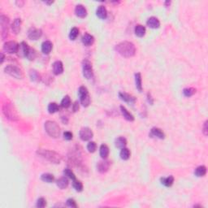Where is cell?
<instances>
[{"label":"cell","mask_w":208,"mask_h":208,"mask_svg":"<svg viewBox=\"0 0 208 208\" xmlns=\"http://www.w3.org/2000/svg\"><path fill=\"white\" fill-rule=\"evenodd\" d=\"M78 35H79V29L77 28L74 27V28L72 29L70 33H69V38L73 40V41H74V40L77 39Z\"/></svg>","instance_id":"obj_37"},{"label":"cell","mask_w":208,"mask_h":208,"mask_svg":"<svg viewBox=\"0 0 208 208\" xmlns=\"http://www.w3.org/2000/svg\"><path fill=\"white\" fill-rule=\"evenodd\" d=\"M109 147L106 144H102L99 148V154H100L102 159H107L109 155Z\"/></svg>","instance_id":"obj_26"},{"label":"cell","mask_w":208,"mask_h":208,"mask_svg":"<svg viewBox=\"0 0 208 208\" xmlns=\"http://www.w3.org/2000/svg\"><path fill=\"white\" fill-rule=\"evenodd\" d=\"M73 186L75 189V190L77 191V192H82L83 190V184H82V183L80 180H77V179L73 180Z\"/></svg>","instance_id":"obj_36"},{"label":"cell","mask_w":208,"mask_h":208,"mask_svg":"<svg viewBox=\"0 0 208 208\" xmlns=\"http://www.w3.org/2000/svg\"><path fill=\"white\" fill-rule=\"evenodd\" d=\"M4 59H5L4 54L2 52V53H1V64H2V63H3V61H4Z\"/></svg>","instance_id":"obj_49"},{"label":"cell","mask_w":208,"mask_h":208,"mask_svg":"<svg viewBox=\"0 0 208 208\" xmlns=\"http://www.w3.org/2000/svg\"><path fill=\"white\" fill-rule=\"evenodd\" d=\"M82 42L86 46H90L95 42V38L90 33H85L82 38Z\"/></svg>","instance_id":"obj_18"},{"label":"cell","mask_w":208,"mask_h":208,"mask_svg":"<svg viewBox=\"0 0 208 208\" xmlns=\"http://www.w3.org/2000/svg\"><path fill=\"white\" fill-rule=\"evenodd\" d=\"M150 137H156L159 139H164L165 138V133H163V130L159 128H152L150 133Z\"/></svg>","instance_id":"obj_15"},{"label":"cell","mask_w":208,"mask_h":208,"mask_svg":"<svg viewBox=\"0 0 208 208\" xmlns=\"http://www.w3.org/2000/svg\"><path fill=\"white\" fill-rule=\"evenodd\" d=\"M161 184L166 187H171L174 183V177L172 176H169L167 177H163L160 179Z\"/></svg>","instance_id":"obj_28"},{"label":"cell","mask_w":208,"mask_h":208,"mask_svg":"<svg viewBox=\"0 0 208 208\" xmlns=\"http://www.w3.org/2000/svg\"><path fill=\"white\" fill-rule=\"evenodd\" d=\"M119 97L121 100L127 103H130V104H134L136 102L135 97L132 96L129 94H127L125 92H120L119 93Z\"/></svg>","instance_id":"obj_14"},{"label":"cell","mask_w":208,"mask_h":208,"mask_svg":"<svg viewBox=\"0 0 208 208\" xmlns=\"http://www.w3.org/2000/svg\"><path fill=\"white\" fill-rule=\"evenodd\" d=\"M30 47L29 45L24 42H22L20 44H19V47L17 51V55L20 58H26L28 55V53L29 51Z\"/></svg>","instance_id":"obj_11"},{"label":"cell","mask_w":208,"mask_h":208,"mask_svg":"<svg viewBox=\"0 0 208 208\" xmlns=\"http://www.w3.org/2000/svg\"><path fill=\"white\" fill-rule=\"evenodd\" d=\"M70 106H71V99L69 95H66L61 101V107L64 108H69Z\"/></svg>","instance_id":"obj_35"},{"label":"cell","mask_w":208,"mask_h":208,"mask_svg":"<svg viewBox=\"0 0 208 208\" xmlns=\"http://www.w3.org/2000/svg\"><path fill=\"white\" fill-rule=\"evenodd\" d=\"M194 174H195V176H197V177H202V176H205L206 174V166L202 165L197 167L195 169V171H194Z\"/></svg>","instance_id":"obj_30"},{"label":"cell","mask_w":208,"mask_h":208,"mask_svg":"<svg viewBox=\"0 0 208 208\" xmlns=\"http://www.w3.org/2000/svg\"><path fill=\"white\" fill-rule=\"evenodd\" d=\"M120 156L123 160H128L130 158V150L128 148H126V147L122 148L120 150Z\"/></svg>","instance_id":"obj_32"},{"label":"cell","mask_w":208,"mask_h":208,"mask_svg":"<svg viewBox=\"0 0 208 208\" xmlns=\"http://www.w3.org/2000/svg\"><path fill=\"white\" fill-rule=\"evenodd\" d=\"M52 48H53V44L51 42L45 41L42 44V51L43 54L48 55L51 52Z\"/></svg>","instance_id":"obj_22"},{"label":"cell","mask_w":208,"mask_h":208,"mask_svg":"<svg viewBox=\"0 0 208 208\" xmlns=\"http://www.w3.org/2000/svg\"><path fill=\"white\" fill-rule=\"evenodd\" d=\"M29 77L31 79V81H33V82H38L40 80V75H39L38 73L36 70L33 69V70H30L29 71Z\"/></svg>","instance_id":"obj_34"},{"label":"cell","mask_w":208,"mask_h":208,"mask_svg":"<svg viewBox=\"0 0 208 208\" xmlns=\"http://www.w3.org/2000/svg\"><path fill=\"white\" fill-rule=\"evenodd\" d=\"M18 47H19V44L14 41H9L3 44L2 50L3 51L8 54H14L17 53Z\"/></svg>","instance_id":"obj_9"},{"label":"cell","mask_w":208,"mask_h":208,"mask_svg":"<svg viewBox=\"0 0 208 208\" xmlns=\"http://www.w3.org/2000/svg\"><path fill=\"white\" fill-rule=\"evenodd\" d=\"M146 32V27L142 24H137L136 25L135 29H134V33H135V34L137 35V37H139V38H142L143 36H145Z\"/></svg>","instance_id":"obj_27"},{"label":"cell","mask_w":208,"mask_h":208,"mask_svg":"<svg viewBox=\"0 0 208 208\" xmlns=\"http://www.w3.org/2000/svg\"><path fill=\"white\" fill-rule=\"evenodd\" d=\"M61 119H62V121H63V123H64V124H67V123L69 122V119L67 118H65V116H62V117H61Z\"/></svg>","instance_id":"obj_47"},{"label":"cell","mask_w":208,"mask_h":208,"mask_svg":"<svg viewBox=\"0 0 208 208\" xmlns=\"http://www.w3.org/2000/svg\"><path fill=\"white\" fill-rule=\"evenodd\" d=\"M127 145V139L125 137H117L115 141V146L119 149L125 148Z\"/></svg>","instance_id":"obj_24"},{"label":"cell","mask_w":208,"mask_h":208,"mask_svg":"<svg viewBox=\"0 0 208 208\" xmlns=\"http://www.w3.org/2000/svg\"><path fill=\"white\" fill-rule=\"evenodd\" d=\"M146 24L151 29H159V26H160V22H159L158 18L155 17V16H151L147 20Z\"/></svg>","instance_id":"obj_19"},{"label":"cell","mask_w":208,"mask_h":208,"mask_svg":"<svg viewBox=\"0 0 208 208\" xmlns=\"http://www.w3.org/2000/svg\"><path fill=\"white\" fill-rule=\"evenodd\" d=\"M79 110V103L78 102H75L73 105V111L74 112H77Z\"/></svg>","instance_id":"obj_46"},{"label":"cell","mask_w":208,"mask_h":208,"mask_svg":"<svg viewBox=\"0 0 208 208\" xmlns=\"http://www.w3.org/2000/svg\"><path fill=\"white\" fill-rule=\"evenodd\" d=\"M96 14L97 15H98V17L100 18V19L102 20L106 19L107 16V11L105 7L103 6V5L99 6V7H98V9H97Z\"/></svg>","instance_id":"obj_25"},{"label":"cell","mask_w":208,"mask_h":208,"mask_svg":"<svg viewBox=\"0 0 208 208\" xmlns=\"http://www.w3.org/2000/svg\"><path fill=\"white\" fill-rule=\"evenodd\" d=\"M207 123L208 121L207 120H206L205 121V123H204L203 125V129H202V133H203V134L205 136H207L208 135V126H207Z\"/></svg>","instance_id":"obj_45"},{"label":"cell","mask_w":208,"mask_h":208,"mask_svg":"<svg viewBox=\"0 0 208 208\" xmlns=\"http://www.w3.org/2000/svg\"><path fill=\"white\" fill-rule=\"evenodd\" d=\"M20 26H21V20L20 18H16L15 20L13 21L12 24H11V29L12 32L15 34H18L20 31Z\"/></svg>","instance_id":"obj_23"},{"label":"cell","mask_w":208,"mask_h":208,"mask_svg":"<svg viewBox=\"0 0 208 208\" xmlns=\"http://www.w3.org/2000/svg\"><path fill=\"white\" fill-rule=\"evenodd\" d=\"M148 102L150 103V104H151V105H152L153 100H152V99H151V96H150V94H148Z\"/></svg>","instance_id":"obj_48"},{"label":"cell","mask_w":208,"mask_h":208,"mask_svg":"<svg viewBox=\"0 0 208 208\" xmlns=\"http://www.w3.org/2000/svg\"><path fill=\"white\" fill-rule=\"evenodd\" d=\"M170 3H171V2H170V1H167V2H165L166 6H167V5H170Z\"/></svg>","instance_id":"obj_50"},{"label":"cell","mask_w":208,"mask_h":208,"mask_svg":"<svg viewBox=\"0 0 208 208\" xmlns=\"http://www.w3.org/2000/svg\"><path fill=\"white\" fill-rule=\"evenodd\" d=\"M41 180L46 183H52L55 180V176L51 173H43L41 176Z\"/></svg>","instance_id":"obj_31"},{"label":"cell","mask_w":208,"mask_h":208,"mask_svg":"<svg viewBox=\"0 0 208 208\" xmlns=\"http://www.w3.org/2000/svg\"><path fill=\"white\" fill-rule=\"evenodd\" d=\"M79 136L80 138L84 141V142H86V141H90L91 138L94 136V133H93V131L88 128V127H85L83 129H82L80 130L79 133Z\"/></svg>","instance_id":"obj_10"},{"label":"cell","mask_w":208,"mask_h":208,"mask_svg":"<svg viewBox=\"0 0 208 208\" xmlns=\"http://www.w3.org/2000/svg\"><path fill=\"white\" fill-rule=\"evenodd\" d=\"M97 149V145L95 142H90L87 144V150H88L89 152L90 153H94L96 151Z\"/></svg>","instance_id":"obj_41"},{"label":"cell","mask_w":208,"mask_h":208,"mask_svg":"<svg viewBox=\"0 0 208 208\" xmlns=\"http://www.w3.org/2000/svg\"><path fill=\"white\" fill-rule=\"evenodd\" d=\"M36 206L38 208L45 207V206H46V201L45 198H44V197H40V198H38V201H37Z\"/></svg>","instance_id":"obj_42"},{"label":"cell","mask_w":208,"mask_h":208,"mask_svg":"<svg viewBox=\"0 0 208 208\" xmlns=\"http://www.w3.org/2000/svg\"><path fill=\"white\" fill-rule=\"evenodd\" d=\"M0 26H1V38L2 40L8 37V28H9V19L6 15H1L0 16Z\"/></svg>","instance_id":"obj_7"},{"label":"cell","mask_w":208,"mask_h":208,"mask_svg":"<svg viewBox=\"0 0 208 208\" xmlns=\"http://www.w3.org/2000/svg\"><path fill=\"white\" fill-rule=\"evenodd\" d=\"M82 71H83V76L87 80H90L94 77V71H93L92 64L89 60H86L83 61Z\"/></svg>","instance_id":"obj_8"},{"label":"cell","mask_w":208,"mask_h":208,"mask_svg":"<svg viewBox=\"0 0 208 208\" xmlns=\"http://www.w3.org/2000/svg\"><path fill=\"white\" fill-rule=\"evenodd\" d=\"M73 133H72L71 132H69V131H67V132H65V133H64V138L65 140H67V141H70V140L73 139Z\"/></svg>","instance_id":"obj_44"},{"label":"cell","mask_w":208,"mask_h":208,"mask_svg":"<svg viewBox=\"0 0 208 208\" xmlns=\"http://www.w3.org/2000/svg\"><path fill=\"white\" fill-rule=\"evenodd\" d=\"M2 113L4 114L7 119L11 121H16L19 120V116L14 105L11 103H5L2 106Z\"/></svg>","instance_id":"obj_4"},{"label":"cell","mask_w":208,"mask_h":208,"mask_svg":"<svg viewBox=\"0 0 208 208\" xmlns=\"http://www.w3.org/2000/svg\"><path fill=\"white\" fill-rule=\"evenodd\" d=\"M115 50L124 57L130 58L136 53V47L134 44L131 42H122L116 46Z\"/></svg>","instance_id":"obj_1"},{"label":"cell","mask_w":208,"mask_h":208,"mask_svg":"<svg viewBox=\"0 0 208 208\" xmlns=\"http://www.w3.org/2000/svg\"><path fill=\"white\" fill-rule=\"evenodd\" d=\"M47 110L50 114H54L60 111V107H59V105L56 103H51L48 105Z\"/></svg>","instance_id":"obj_33"},{"label":"cell","mask_w":208,"mask_h":208,"mask_svg":"<svg viewBox=\"0 0 208 208\" xmlns=\"http://www.w3.org/2000/svg\"><path fill=\"white\" fill-rule=\"evenodd\" d=\"M64 72V64L60 60L53 64V73L55 75H60Z\"/></svg>","instance_id":"obj_17"},{"label":"cell","mask_w":208,"mask_h":208,"mask_svg":"<svg viewBox=\"0 0 208 208\" xmlns=\"http://www.w3.org/2000/svg\"><path fill=\"white\" fill-rule=\"evenodd\" d=\"M78 95H79L80 102L82 105L85 107H87L90 106L91 99H90V94H89L88 89L86 86H81L78 90Z\"/></svg>","instance_id":"obj_5"},{"label":"cell","mask_w":208,"mask_h":208,"mask_svg":"<svg viewBox=\"0 0 208 208\" xmlns=\"http://www.w3.org/2000/svg\"><path fill=\"white\" fill-rule=\"evenodd\" d=\"M120 112H121V113H122L123 116H124V118L126 120H128V121H130V122H133V121H134V116L132 115V114L130 113V112L128 111V110L125 108L124 106H120Z\"/></svg>","instance_id":"obj_21"},{"label":"cell","mask_w":208,"mask_h":208,"mask_svg":"<svg viewBox=\"0 0 208 208\" xmlns=\"http://www.w3.org/2000/svg\"><path fill=\"white\" fill-rule=\"evenodd\" d=\"M69 181L67 176H62L60 179L56 180V184L60 189H65L67 187L69 186Z\"/></svg>","instance_id":"obj_20"},{"label":"cell","mask_w":208,"mask_h":208,"mask_svg":"<svg viewBox=\"0 0 208 208\" xmlns=\"http://www.w3.org/2000/svg\"><path fill=\"white\" fill-rule=\"evenodd\" d=\"M196 93V90L194 88H185L183 90V95L185 97L193 96Z\"/></svg>","instance_id":"obj_39"},{"label":"cell","mask_w":208,"mask_h":208,"mask_svg":"<svg viewBox=\"0 0 208 208\" xmlns=\"http://www.w3.org/2000/svg\"><path fill=\"white\" fill-rule=\"evenodd\" d=\"M75 14L80 18H85L87 15V10L83 5L78 4L76 6Z\"/></svg>","instance_id":"obj_16"},{"label":"cell","mask_w":208,"mask_h":208,"mask_svg":"<svg viewBox=\"0 0 208 208\" xmlns=\"http://www.w3.org/2000/svg\"><path fill=\"white\" fill-rule=\"evenodd\" d=\"M37 154L46 159V160H48L49 162H51V163H55V164H59L62 161V156L55 151H53V150L38 149L37 151Z\"/></svg>","instance_id":"obj_2"},{"label":"cell","mask_w":208,"mask_h":208,"mask_svg":"<svg viewBox=\"0 0 208 208\" xmlns=\"http://www.w3.org/2000/svg\"><path fill=\"white\" fill-rule=\"evenodd\" d=\"M36 57H37V51L34 49L30 48L29 51L28 53V55H27L26 58L28 59L29 60H31V61H32V60H34Z\"/></svg>","instance_id":"obj_40"},{"label":"cell","mask_w":208,"mask_h":208,"mask_svg":"<svg viewBox=\"0 0 208 208\" xmlns=\"http://www.w3.org/2000/svg\"><path fill=\"white\" fill-rule=\"evenodd\" d=\"M110 165V161L107 160L106 159H103V160L99 161L98 164H97V168H98V171L101 173H105L107 172L108 170H109Z\"/></svg>","instance_id":"obj_13"},{"label":"cell","mask_w":208,"mask_h":208,"mask_svg":"<svg viewBox=\"0 0 208 208\" xmlns=\"http://www.w3.org/2000/svg\"><path fill=\"white\" fill-rule=\"evenodd\" d=\"M42 35V31L40 29L31 28L28 31V38L30 40H38Z\"/></svg>","instance_id":"obj_12"},{"label":"cell","mask_w":208,"mask_h":208,"mask_svg":"<svg viewBox=\"0 0 208 208\" xmlns=\"http://www.w3.org/2000/svg\"><path fill=\"white\" fill-rule=\"evenodd\" d=\"M64 175L65 176H67L68 178L71 179V180H76L75 174L73 173V172L70 169V168H65L64 171Z\"/></svg>","instance_id":"obj_38"},{"label":"cell","mask_w":208,"mask_h":208,"mask_svg":"<svg viewBox=\"0 0 208 208\" xmlns=\"http://www.w3.org/2000/svg\"><path fill=\"white\" fill-rule=\"evenodd\" d=\"M44 128L48 135L53 138H57L60 136V128L59 125L55 121L47 120L44 125Z\"/></svg>","instance_id":"obj_3"},{"label":"cell","mask_w":208,"mask_h":208,"mask_svg":"<svg viewBox=\"0 0 208 208\" xmlns=\"http://www.w3.org/2000/svg\"><path fill=\"white\" fill-rule=\"evenodd\" d=\"M4 72L5 73L8 74L12 77L15 78V79H22L24 77V74H23L21 69H20L18 67L15 66V65H7V66H6L4 69Z\"/></svg>","instance_id":"obj_6"},{"label":"cell","mask_w":208,"mask_h":208,"mask_svg":"<svg viewBox=\"0 0 208 208\" xmlns=\"http://www.w3.org/2000/svg\"><path fill=\"white\" fill-rule=\"evenodd\" d=\"M67 206H70V207H77V202L73 198H69L67 200Z\"/></svg>","instance_id":"obj_43"},{"label":"cell","mask_w":208,"mask_h":208,"mask_svg":"<svg viewBox=\"0 0 208 208\" xmlns=\"http://www.w3.org/2000/svg\"><path fill=\"white\" fill-rule=\"evenodd\" d=\"M135 84H136V88L138 90L139 92L142 91V75L141 73H137L135 74Z\"/></svg>","instance_id":"obj_29"}]
</instances>
